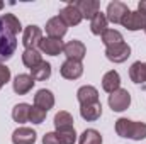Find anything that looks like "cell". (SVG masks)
I'll return each instance as SVG.
<instances>
[{
	"mask_svg": "<svg viewBox=\"0 0 146 144\" xmlns=\"http://www.w3.org/2000/svg\"><path fill=\"white\" fill-rule=\"evenodd\" d=\"M115 132L121 137H129L134 141H141L146 137V124L145 122H133L129 119L115 120Z\"/></svg>",
	"mask_w": 146,
	"mask_h": 144,
	"instance_id": "6da1fadb",
	"label": "cell"
},
{
	"mask_svg": "<svg viewBox=\"0 0 146 144\" xmlns=\"http://www.w3.org/2000/svg\"><path fill=\"white\" fill-rule=\"evenodd\" d=\"M17 49V36L5 26L0 17V65L9 61Z\"/></svg>",
	"mask_w": 146,
	"mask_h": 144,
	"instance_id": "7a4b0ae2",
	"label": "cell"
},
{
	"mask_svg": "<svg viewBox=\"0 0 146 144\" xmlns=\"http://www.w3.org/2000/svg\"><path fill=\"white\" fill-rule=\"evenodd\" d=\"M75 141H76L75 127L56 131V132H48L42 137V144H75Z\"/></svg>",
	"mask_w": 146,
	"mask_h": 144,
	"instance_id": "3957f363",
	"label": "cell"
},
{
	"mask_svg": "<svg viewBox=\"0 0 146 144\" xmlns=\"http://www.w3.org/2000/svg\"><path fill=\"white\" fill-rule=\"evenodd\" d=\"M106 56H107V59L112 61V63H124L131 56V48L124 41L122 42H117V44H112V46H107Z\"/></svg>",
	"mask_w": 146,
	"mask_h": 144,
	"instance_id": "277c9868",
	"label": "cell"
},
{
	"mask_svg": "<svg viewBox=\"0 0 146 144\" xmlns=\"http://www.w3.org/2000/svg\"><path fill=\"white\" fill-rule=\"evenodd\" d=\"M129 105H131V95H129L127 90L119 88V90H115L114 93L109 95V107L114 112H122Z\"/></svg>",
	"mask_w": 146,
	"mask_h": 144,
	"instance_id": "5b68a950",
	"label": "cell"
},
{
	"mask_svg": "<svg viewBox=\"0 0 146 144\" xmlns=\"http://www.w3.org/2000/svg\"><path fill=\"white\" fill-rule=\"evenodd\" d=\"M127 31H139V29H146V14L136 10V12H127L121 22Z\"/></svg>",
	"mask_w": 146,
	"mask_h": 144,
	"instance_id": "8992f818",
	"label": "cell"
},
{
	"mask_svg": "<svg viewBox=\"0 0 146 144\" xmlns=\"http://www.w3.org/2000/svg\"><path fill=\"white\" fill-rule=\"evenodd\" d=\"M127 12H129V9H127V5H126L124 2L114 0V2H110L109 5H107V14H106V17H107V20H110L112 24H121L122 19H124V15H126Z\"/></svg>",
	"mask_w": 146,
	"mask_h": 144,
	"instance_id": "52a82bcc",
	"label": "cell"
},
{
	"mask_svg": "<svg viewBox=\"0 0 146 144\" xmlns=\"http://www.w3.org/2000/svg\"><path fill=\"white\" fill-rule=\"evenodd\" d=\"M63 53L68 56V59H73V61H82L87 54V48L82 41H76V39H72L65 44L63 48Z\"/></svg>",
	"mask_w": 146,
	"mask_h": 144,
	"instance_id": "ba28073f",
	"label": "cell"
},
{
	"mask_svg": "<svg viewBox=\"0 0 146 144\" xmlns=\"http://www.w3.org/2000/svg\"><path fill=\"white\" fill-rule=\"evenodd\" d=\"M42 39V31L37 26H27L24 29L22 34V44L26 46V49H36V46H39Z\"/></svg>",
	"mask_w": 146,
	"mask_h": 144,
	"instance_id": "9c48e42d",
	"label": "cell"
},
{
	"mask_svg": "<svg viewBox=\"0 0 146 144\" xmlns=\"http://www.w3.org/2000/svg\"><path fill=\"white\" fill-rule=\"evenodd\" d=\"M72 3L82 12V15L85 19H90V20L100 12V2L99 0H76Z\"/></svg>",
	"mask_w": 146,
	"mask_h": 144,
	"instance_id": "30bf717a",
	"label": "cell"
},
{
	"mask_svg": "<svg viewBox=\"0 0 146 144\" xmlns=\"http://www.w3.org/2000/svg\"><path fill=\"white\" fill-rule=\"evenodd\" d=\"M60 19H61L66 26H78V24L82 22L83 15H82V12L73 5L72 2H70L65 9H61V12H60Z\"/></svg>",
	"mask_w": 146,
	"mask_h": 144,
	"instance_id": "8fae6325",
	"label": "cell"
},
{
	"mask_svg": "<svg viewBox=\"0 0 146 144\" xmlns=\"http://www.w3.org/2000/svg\"><path fill=\"white\" fill-rule=\"evenodd\" d=\"M39 48H41L42 53H46L49 56H58L63 51L65 44H63L61 39H56V37H42L41 42H39Z\"/></svg>",
	"mask_w": 146,
	"mask_h": 144,
	"instance_id": "7c38bea8",
	"label": "cell"
},
{
	"mask_svg": "<svg viewBox=\"0 0 146 144\" xmlns=\"http://www.w3.org/2000/svg\"><path fill=\"white\" fill-rule=\"evenodd\" d=\"M61 76L66 78V80H76L82 76L83 73V65L82 61H73V59H66L63 65H61Z\"/></svg>",
	"mask_w": 146,
	"mask_h": 144,
	"instance_id": "4fadbf2b",
	"label": "cell"
},
{
	"mask_svg": "<svg viewBox=\"0 0 146 144\" xmlns=\"http://www.w3.org/2000/svg\"><path fill=\"white\" fill-rule=\"evenodd\" d=\"M34 83H36V81L33 80L31 75L21 73V75H17V76L14 78V92H15L17 95H26V93H29V92L33 90Z\"/></svg>",
	"mask_w": 146,
	"mask_h": 144,
	"instance_id": "5bb4252c",
	"label": "cell"
},
{
	"mask_svg": "<svg viewBox=\"0 0 146 144\" xmlns=\"http://www.w3.org/2000/svg\"><path fill=\"white\" fill-rule=\"evenodd\" d=\"M66 31H68V26L60 19V15H56V17H53L46 22V32L49 34V37L61 39L66 34Z\"/></svg>",
	"mask_w": 146,
	"mask_h": 144,
	"instance_id": "9a60e30c",
	"label": "cell"
},
{
	"mask_svg": "<svg viewBox=\"0 0 146 144\" xmlns=\"http://www.w3.org/2000/svg\"><path fill=\"white\" fill-rule=\"evenodd\" d=\"M76 98H78L80 105L95 104V102H99V92H97L95 87L85 85V87H80V88H78V92H76Z\"/></svg>",
	"mask_w": 146,
	"mask_h": 144,
	"instance_id": "2e32d148",
	"label": "cell"
},
{
	"mask_svg": "<svg viewBox=\"0 0 146 144\" xmlns=\"http://www.w3.org/2000/svg\"><path fill=\"white\" fill-rule=\"evenodd\" d=\"M36 131L29 127H19L12 134V143L14 144H34L36 143Z\"/></svg>",
	"mask_w": 146,
	"mask_h": 144,
	"instance_id": "e0dca14e",
	"label": "cell"
},
{
	"mask_svg": "<svg viewBox=\"0 0 146 144\" xmlns=\"http://www.w3.org/2000/svg\"><path fill=\"white\" fill-rule=\"evenodd\" d=\"M34 105L48 112L49 108H53V105H54V95L49 90H46V88L37 90V93L34 95Z\"/></svg>",
	"mask_w": 146,
	"mask_h": 144,
	"instance_id": "ac0fdd59",
	"label": "cell"
},
{
	"mask_svg": "<svg viewBox=\"0 0 146 144\" xmlns=\"http://www.w3.org/2000/svg\"><path fill=\"white\" fill-rule=\"evenodd\" d=\"M80 115L85 120H88V122H94V120L100 119V115H102V105H100V102L88 104V105H82L80 107Z\"/></svg>",
	"mask_w": 146,
	"mask_h": 144,
	"instance_id": "d6986e66",
	"label": "cell"
},
{
	"mask_svg": "<svg viewBox=\"0 0 146 144\" xmlns=\"http://www.w3.org/2000/svg\"><path fill=\"white\" fill-rule=\"evenodd\" d=\"M119 85H121V76L117 71H107L102 78V88L107 92V93H114L115 90H119Z\"/></svg>",
	"mask_w": 146,
	"mask_h": 144,
	"instance_id": "ffe728a7",
	"label": "cell"
},
{
	"mask_svg": "<svg viewBox=\"0 0 146 144\" xmlns=\"http://www.w3.org/2000/svg\"><path fill=\"white\" fill-rule=\"evenodd\" d=\"M73 117L70 112L66 110H60L56 115H54V127L56 131H65V129H72L73 127Z\"/></svg>",
	"mask_w": 146,
	"mask_h": 144,
	"instance_id": "44dd1931",
	"label": "cell"
},
{
	"mask_svg": "<svg viewBox=\"0 0 146 144\" xmlns=\"http://www.w3.org/2000/svg\"><path fill=\"white\" fill-rule=\"evenodd\" d=\"M107 17H106V14H102V12H99L92 20H90V29H92V34H95V36H102L106 31H107Z\"/></svg>",
	"mask_w": 146,
	"mask_h": 144,
	"instance_id": "7402d4cb",
	"label": "cell"
},
{
	"mask_svg": "<svg viewBox=\"0 0 146 144\" xmlns=\"http://www.w3.org/2000/svg\"><path fill=\"white\" fill-rule=\"evenodd\" d=\"M31 76L34 81H44L51 76V65L46 63V61H41L37 66H34L31 70Z\"/></svg>",
	"mask_w": 146,
	"mask_h": 144,
	"instance_id": "603a6c76",
	"label": "cell"
},
{
	"mask_svg": "<svg viewBox=\"0 0 146 144\" xmlns=\"http://www.w3.org/2000/svg\"><path fill=\"white\" fill-rule=\"evenodd\" d=\"M31 115V105L29 104H17L15 107L12 108V119L19 124H24L29 120Z\"/></svg>",
	"mask_w": 146,
	"mask_h": 144,
	"instance_id": "cb8c5ba5",
	"label": "cell"
},
{
	"mask_svg": "<svg viewBox=\"0 0 146 144\" xmlns=\"http://www.w3.org/2000/svg\"><path fill=\"white\" fill-rule=\"evenodd\" d=\"M129 76L134 83H145L146 81V65L141 61H136L129 68Z\"/></svg>",
	"mask_w": 146,
	"mask_h": 144,
	"instance_id": "d4e9b609",
	"label": "cell"
},
{
	"mask_svg": "<svg viewBox=\"0 0 146 144\" xmlns=\"http://www.w3.org/2000/svg\"><path fill=\"white\" fill-rule=\"evenodd\" d=\"M42 59H41V54H39V51L37 49H24V53H22V63L27 66V68H34L37 66L39 63H41Z\"/></svg>",
	"mask_w": 146,
	"mask_h": 144,
	"instance_id": "484cf974",
	"label": "cell"
},
{
	"mask_svg": "<svg viewBox=\"0 0 146 144\" xmlns=\"http://www.w3.org/2000/svg\"><path fill=\"white\" fill-rule=\"evenodd\" d=\"M78 144H102V136L99 131L95 129H87L83 131V134L80 136Z\"/></svg>",
	"mask_w": 146,
	"mask_h": 144,
	"instance_id": "4316f807",
	"label": "cell"
},
{
	"mask_svg": "<svg viewBox=\"0 0 146 144\" xmlns=\"http://www.w3.org/2000/svg\"><path fill=\"white\" fill-rule=\"evenodd\" d=\"M2 17V20L5 22V26L17 36L21 31H22V26H21V22H19V19L14 15V14H3V15H0Z\"/></svg>",
	"mask_w": 146,
	"mask_h": 144,
	"instance_id": "83f0119b",
	"label": "cell"
},
{
	"mask_svg": "<svg viewBox=\"0 0 146 144\" xmlns=\"http://www.w3.org/2000/svg\"><path fill=\"white\" fill-rule=\"evenodd\" d=\"M102 42L106 46H112V44H117V42H122V34L115 29H107L104 34H102Z\"/></svg>",
	"mask_w": 146,
	"mask_h": 144,
	"instance_id": "f1b7e54d",
	"label": "cell"
},
{
	"mask_svg": "<svg viewBox=\"0 0 146 144\" xmlns=\"http://www.w3.org/2000/svg\"><path fill=\"white\" fill-rule=\"evenodd\" d=\"M44 119H46V110L36 107V105H34V107H31L29 120H31L33 124H42V122H44Z\"/></svg>",
	"mask_w": 146,
	"mask_h": 144,
	"instance_id": "f546056e",
	"label": "cell"
},
{
	"mask_svg": "<svg viewBox=\"0 0 146 144\" xmlns=\"http://www.w3.org/2000/svg\"><path fill=\"white\" fill-rule=\"evenodd\" d=\"M10 80V70L5 65H0V88Z\"/></svg>",
	"mask_w": 146,
	"mask_h": 144,
	"instance_id": "4dcf8cb0",
	"label": "cell"
},
{
	"mask_svg": "<svg viewBox=\"0 0 146 144\" xmlns=\"http://www.w3.org/2000/svg\"><path fill=\"white\" fill-rule=\"evenodd\" d=\"M138 10H139V12H143V14H146V0H143V2H139V3H138Z\"/></svg>",
	"mask_w": 146,
	"mask_h": 144,
	"instance_id": "1f68e13d",
	"label": "cell"
},
{
	"mask_svg": "<svg viewBox=\"0 0 146 144\" xmlns=\"http://www.w3.org/2000/svg\"><path fill=\"white\" fill-rule=\"evenodd\" d=\"M2 9H3V2H0V10H2Z\"/></svg>",
	"mask_w": 146,
	"mask_h": 144,
	"instance_id": "d6a6232c",
	"label": "cell"
},
{
	"mask_svg": "<svg viewBox=\"0 0 146 144\" xmlns=\"http://www.w3.org/2000/svg\"><path fill=\"white\" fill-rule=\"evenodd\" d=\"M145 65H146V63H145Z\"/></svg>",
	"mask_w": 146,
	"mask_h": 144,
	"instance_id": "836d02e7",
	"label": "cell"
},
{
	"mask_svg": "<svg viewBox=\"0 0 146 144\" xmlns=\"http://www.w3.org/2000/svg\"><path fill=\"white\" fill-rule=\"evenodd\" d=\"M145 31H146V29H145Z\"/></svg>",
	"mask_w": 146,
	"mask_h": 144,
	"instance_id": "e575fe53",
	"label": "cell"
}]
</instances>
